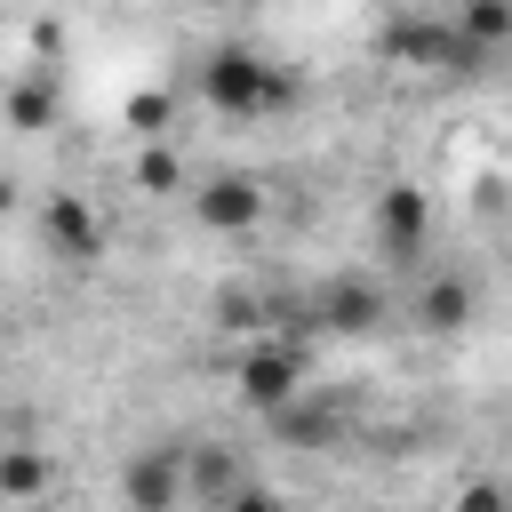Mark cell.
I'll return each instance as SVG.
<instances>
[{
	"instance_id": "obj_10",
	"label": "cell",
	"mask_w": 512,
	"mask_h": 512,
	"mask_svg": "<svg viewBox=\"0 0 512 512\" xmlns=\"http://www.w3.org/2000/svg\"><path fill=\"white\" fill-rule=\"evenodd\" d=\"M408 320H416V336H464L480 320L472 272H424V288L408 296Z\"/></svg>"
},
{
	"instance_id": "obj_16",
	"label": "cell",
	"mask_w": 512,
	"mask_h": 512,
	"mask_svg": "<svg viewBox=\"0 0 512 512\" xmlns=\"http://www.w3.org/2000/svg\"><path fill=\"white\" fill-rule=\"evenodd\" d=\"M448 512H512V488H504V480H464Z\"/></svg>"
},
{
	"instance_id": "obj_8",
	"label": "cell",
	"mask_w": 512,
	"mask_h": 512,
	"mask_svg": "<svg viewBox=\"0 0 512 512\" xmlns=\"http://www.w3.org/2000/svg\"><path fill=\"white\" fill-rule=\"evenodd\" d=\"M176 456H184V504L192 512H216L240 480H256V464L232 440H176Z\"/></svg>"
},
{
	"instance_id": "obj_9",
	"label": "cell",
	"mask_w": 512,
	"mask_h": 512,
	"mask_svg": "<svg viewBox=\"0 0 512 512\" xmlns=\"http://www.w3.org/2000/svg\"><path fill=\"white\" fill-rule=\"evenodd\" d=\"M40 232H48V248L64 256V264H104V216H96V200L88 192H48V208H40Z\"/></svg>"
},
{
	"instance_id": "obj_12",
	"label": "cell",
	"mask_w": 512,
	"mask_h": 512,
	"mask_svg": "<svg viewBox=\"0 0 512 512\" xmlns=\"http://www.w3.org/2000/svg\"><path fill=\"white\" fill-rule=\"evenodd\" d=\"M48 488H56V456H48V448H32V440L0 448V504H32V496H48Z\"/></svg>"
},
{
	"instance_id": "obj_4",
	"label": "cell",
	"mask_w": 512,
	"mask_h": 512,
	"mask_svg": "<svg viewBox=\"0 0 512 512\" xmlns=\"http://www.w3.org/2000/svg\"><path fill=\"white\" fill-rule=\"evenodd\" d=\"M384 56H392V64H424V72H448V80H480L496 48L464 40L456 24H400V32H384Z\"/></svg>"
},
{
	"instance_id": "obj_15",
	"label": "cell",
	"mask_w": 512,
	"mask_h": 512,
	"mask_svg": "<svg viewBox=\"0 0 512 512\" xmlns=\"http://www.w3.org/2000/svg\"><path fill=\"white\" fill-rule=\"evenodd\" d=\"M184 184H192V176L176 168V152H168V144H152V152L136 160V192H184Z\"/></svg>"
},
{
	"instance_id": "obj_18",
	"label": "cell",
	"mask_w": 512,
	"mask_h": 512,
	"mask_svg": "<svg viewBox=\"0 0 512 512\" xmlns=\"http://www.w3.org/2000/svg\"><path fill=\"white\" fill-rule=\"evenodd\" d=\"M128 128L160 136V128H168V88H136V96H128Z\"/></svg>"
},
{
	"instance_id": "obj_17",
	"label": "cell",
	"mask_w": 512,
	"mask_h": 512,
	"mask_svg": "<svg viewBox=\"0 0 512 512\" xmlns=\"http://www.w3.org/2000/svg\"><path fill=\"white\" fill-rule=\"evenodd\" d=\"M216 512H288V496H280L272 480H240V488H232Z\"/></svg>"
},
{
	"instance_id": "obj_7",
	"label": "cell",
	"mask_w": 512,
	"mask_h": 512,
	"mask_svg": "<svg viewBox=\"0 0 512 512\" xmlns=\"http://www.w3.org/2000/svg\"><path fill=\"white\" fill-rule=\"evenodd\" d=\"M368 232H376L384 264H408V256L424 248V232H432V192L408 184V176H392V184L376 192V208H368Z\"/></svg>"
},
{
	"instance_id": "obj_5",
	"label": "cell",
	"mask_w": 512,
	"mask_h": 512,
	"mask_svg": "<svg viewBox=\"0 0 512 512\" xmlns=\"http://www.w3.org/2000/svg\"><path fill=\"white\" fill-rule=\"evenodd\" d=\"M304 312H312L320 336H376L392 304H384V280H368V272H328Z\"/></svg>"
},
{
	"instance_id": "obj_1",
	"label": "cell",
	"mask_w": 512,
	"mask_h": 512,
	"mask_svg": "<svg viewBox=\"0 0 512 512\" xmlns=\"http://www.w3.org/2000/svg\"><path fill=\"white\" fill-rule=\"evenodd\" d=\"M296 96H304L296 72L272 64V56L248 48V40H216V48L200 56V104H208L216 120H272V112H288Z\"/></svg>"
},
{
	"instance_id": "obj_11",
	"label": "cell",
	"mask_w": 512,
	"mask_h": 512,
	"mask_svg": "<svg viewBox=\"0 0 512 512\" xmlns=\"http://www.w3.org/2000/svg\"><path fill=\"white\" fill-rule=\"evenodd\" d=\"M56 104H64L56 72H24V80H8V96H0V120H8L16 136H40V128H56Z\"/></svg>"
},
{
	"instance_id": "obj_13",
	"label": "cell",
	"mask_w": 512,
	"mask_h": 512,
	"mask_svg": "<svg viewBox=\"0 0 512 512\" xmlns=\"http://www.w3.org/2000/svg\"><path fill=\"white\" fill-rule=\"evenodd\" d=\"M216 328H232V336H256V328H272V296H264V288H248V280L216 288Z\"/></svg>"
},
{
	"instance_id": "obj_6",
	"label": "cell",
	"mask_w": 512,
	"mask_h": 512,
	"mask_svg": "<svg viewBox=\"0 0 512 512\" xmlns=\"http://www.w3.org/2000/svg\"><path fill=\"white\" fill-rule=\"evenodd\" d=\"M120 504L128 512H184V456L176 440H144L120 456Z\"/></svg>"
},
{
	"instance_id": "obj_3",
	"label": "cell",
	"mask_w": 512,
	"mask_h": 512,
	"mask_svg": "<svg viewBox=\"0 0 512 512\" xmlns=\"http://www.w3.org/2000/svg\"><path fill=\"white\" fill-rule=\"evenodd\" d=\"M184 208H192V224H200V232L240 240V232H256V224H264L272 192H264V176H248V168H216V176H192V184H184Z\"/></svg>"
},
{
	"instance_id": "obj_14",
	"label": "cell",
	"mask_w": 512,
	"mask_h": 512,
	"mask_svg": "<svg viewBox=\"0 0 512 512\" xmlns=\"http://www.w3.org/2000/svg\"><path fill=\"white\" fill-rule=\"evenodd\" d=\"M456 32L480 40V48H504L512 40V0H456Z\"/></svg>"
},
{
	"instance_id": "obj_2",
	"label": "cell",
	"mask_w": 512,
	"mask_h": 512,
	"mask_svg": "<svg viewBox=\"0 0 512 512\" xmlns=\"http://www.w3.org/2000/svg\"><path fill=\"white\" fill-rule=\"evenodd\" d=\"M304 392H312V344L288 336V328H256L240 344V360H232V400L248 416H280Z\"/></svg>"
}]
</instances>
